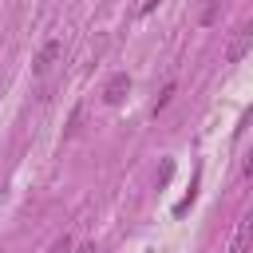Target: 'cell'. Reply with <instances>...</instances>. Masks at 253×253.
Returning <instances> with one entry per match:
<instances>
[{"instance_id":"obj_1","label":"cell","mask_w":253,"mask_h":253,"mask_svg":"<svg viewBox=\"0 0 253 253\" xmlns=\"http://www.w3.org/2000/svg\"><path fill=\"white\" fill-rule=\"evenodd\" d=\"M249 47H253V24H237L229 43H225V63H241Z\"/></svg>"},{"instance_id":"obj_2","label":"cell","mask_w":253,"mask_h":253,"mask_svg":"<svg viewBox=\"0 0 253 253\" xmlns=\"http://www.w3.org/2000/svg\"><path fill=\"white\" fill-rule=\"evenodd\" d=\"M59 55H63V40H47V43L36 51V59H32V75H47V71L59 63Z\"/></svg>"},{"instance_id":"obj_3","label":"cell","mask_w":253,"mask_h":253,"mask_svg":"<svg viewBox=\"0 0 253 253\" xmlns=\"http://www.w3.org/2000/svg\"><path fill=\"white\" fill-rule=\"evenodd\" d=\"M225 253H253V210L237 221V229H233V237H229Z\"/></svg>"},{"instance_id":"obj_4","label":"cell","mask_w":253,"mask_h":253,"mask_svg":"<svg viewBox=\"0 0 253 253\" xmlns=\"http://www.w3.org/2000/svg\"><path fill=\"white\" fill-rule=\"evenodd\" d=\"M126 91H130V75H126V71H115V75L103 83V103H111V107H115V103H123V99H126Z\"/></svg>"},{"instance_id":"obj_5","label":"cell","mask_w":253,"mask_h":253,"mask_svg":"<svg viewBox=\"0 0 253 253\" xmlns=\"http://www.w3.org/2000/svg\"><path fill=\"white\" fill-rule=\"evenodd\" d=\"M221 4H225V0H202V8H198V24H202V28H213V24L221 20Z\"/></svg>"},{"instance_id":"obj_6","label":"cell","mask_w":253,"mask_h":253,"mask_svg":"<svg viewBox=\"0 0 253 253\" xmlns=\"http://www.w3.org/2000/svg\"><path fill=\"white\" fill-rule=\"evenodd\" d=\"M43 253H71V237H55V241H51Z\"/></svg>"},{"instance_id":"obj_7","label":"cell","mask_w":253,"mask_h":253,"mask_svg":"<svg viewBox=\"0 0 253 253\" xmlns=\"http://www.w3.org/2000/svg\"><path fill=\"white\" fill-rule=\"evenodd\" d=\"M170 99H174V83H166V87H162V95H158V103H154V115H158V111H162Z\"/></svg>"},{"instance_id":"obj_8","label":"cell","mask_w":253,"mask_h":253,"mask_svg":"<svg viewBox=\"0 0 253 253\" xmlns=\"http://www.w3.org/2000/svg\"><path fill=\"white\" fill-rule=\"evenodd\" d=\"M241 178H245V182H249V186H253V150H249V154H245V166H241Z\"/></svg>"},{"instance_id":"obj_9","label":"cell","mask_w":253,"mask_h":253,"mask_svg":"<svg viewBox=\"0 0 253 253\" xmlns=\"http://www.w3.org/2000/svg\"><path fill=\"white\" fill-rule=\"evenodd\" d=\"M158 4H162V0H142V16H146V12H154Z\"/></svg>"},{"instance_id":"obj_10","label":"cell","mask_w":253,"mask_h":253,"mask_svg":"<svg viewBox=\"0 0 253 253\" xmlns=\"http://www.w3.org/2000/svg\"><path fill=\"white\" fill-rule=\"evenodd\" d=\"M71 253H95V245H75Z\"/></svg>"}]
</instances>
